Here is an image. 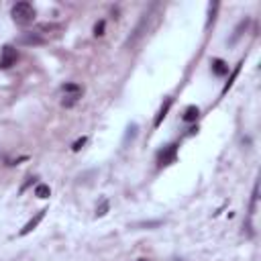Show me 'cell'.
Returning <instances> with one entry per match:
<instances>
[{
    "label": "cell",
    "instance_id": "cell-9",
    "mask_svg": "<svg viewBox=\"0 0 261 261\" xmlns=\"http://www.w3.org/2000/svg\"><path fill=\"white\" fill-rule=\"evenodd\" d=\"M20 43H24V45H41L43 39L39 35H24V37H20Z\"/></svg>",
    "mask_w": 261,
    "mask_h": 261
},
{
    "label": "cell",
    "instance_id": "cell-13",
    "mask_svg": "<svg viewBox=\"0 0 261 261\" xmlns=\"http://www.w3.org/2000/svg\"><path fill=\"white\" fill-rule=\"evenodd\" d=\"M86 143V137H82V139H77L75 143H73V151H80L82 149V145Z\"/></svg>",
    "mask_w": 261,
    "mask_h": 261
},
{
    "label": "cell",
    "instance_id": "cell-1",
    "mask_svg": "<svg viewBox=\"0 0 261 261\" xmlns=\"http://www.w3.org/2000/svg\"><path fill=\"white\" fill-rule=\"evenodd\" d=\"M10 14H12V20L16 24L29 27V24H33V20L37 16V10H35V6L31 2H16L12 6V10H10Z\"/></svg>",
    "mask_w": 261,
    "mask_h": 261
},
{
    "label": "cell",
    "instance_id": "cell-10",
    "mask_svg": "<svg viewBox=\"0 0 261 261\" xmlns=\"http://www.w3.org/2000/svg\"><path fill=\"white\" fill-rule=\"evenodd\" d=\"M239 71H241V63H239V65L234 67V71L230 73V77H228V82H226V86L222 88V94H226V92H228V88H230V86H232V82L237 80V75H239Z\"/></svg>",
    "mask_w": 261,
    "mask_h": 261
},
{
    "label": "cell",
    "instance_id": "cell-12",
    "mask_svg": "<svg viewBox=\"0 0 261 261\" xmlns=\"http://www.w3.org/2000/svg\"><path fill=\"white\" fill-rule=\"evenodd\" d=\"M94 35H96V37H100V35H104V20H100V22H96V27H94Z\"/></svg>",
    "mask_w": 261,
    "mask_h": 261
},
{
    "label": "cell",
    "instance_id": "cell-4",
    "mask_svg": "<svg viewBox=\"0 0 261 261\" xmlns=\"http://www.w3.org/2000/svg\"><path fill=\"white\" fill-rule=\"evenodd\" d=\"M175 155H177V145L171 143V145H167L165 149H161L157 153V163L159 165H169L171 161H175Z\"/></svg>",
    "mask_w": 261,
    "mask_h": 261
},
{
    "label": "cell",
    "instance_id": "cell-3",
    "mask_svg": "<svg viewBox=\"0 0 261 261\" xmlns=\"http://www.w3.org/2000/svg\"><path fill=\"white\" fill-rule=\"evenodd\" d=\"M63 106H71V104H75L77 102V98L82 96V88L80 86H75V84H65L63 88Z\"/></svg>",
    "mask_w": 261,
    "mask_h": 261
},
{
    "label": "cell",
    "instance_id": "cell-7",
    "mask_svg": "<svg viewBox=\"0 0 261 261\" xmlns=\"http://www.w3.org/2000/svg\"><path fill=\"white\" fill-rule=\"evenodd\" d=\"M212 71H214L216 75H224V73L228 71V65H226L222 59H214V61H212Z\"/></svg>",
    "mask_w": 261,
    "mask_h": 261
},
{
    "label": "cell",
    "instance_id": "cell-11",
    "mask_svg": "<svg viewBox=\"0 0 261 261\" xmlns=\"http://www.w3.org/2000/svg\"><path fill=\"white\" fill-rule=\"evenodd\" d=\"M51 194V190H49V186H45V184H39L37 188H35V196H39V198H47Z\"/></svg>",
    "mask_w": 261,
    "mask_h": 261
},
{
    "label": "cell",
    "instance_id": "cell-5",
    "mask_svg": "<svg viewBox=\"0 0 261 261\" xmlns=\"http://www.w3.org/2000/svg\"><path fill=\"white\" fill-rule=\"evenodd\" d=\"M45 212H47V210H39V212L35 214V218H31V220H29V222H27V224L22 226V230H20V237H24V234H29V232H31V230H33V228H35V226H37V224H39V222L43 220V216H45Z\"/></svg>",
    "mask_w": 261,
    "mask_h": 261
},
{
    "label": "cell",
    "instance_id": "cell-14",
    "mask_svg": "<svg viewBox=\"0 0 261 261\" xmlns=\"http://www.w3.org/2000/svg\"><path fill=\"white\" fill-rule=\"evenodd\" d=\"M139 261H147V259H139Z\"/></svg>",
    "mask_w": 261,
    "mask_h": 261
},
{
    "label": "cell",
    "instance_id": "cell-8",
    "mask_svg": "<svg viewBox=\"0 0 261 261\" xmlns=\"http://www.w3.org/2000/svg\"><path fill=\"white\" fill-rule=\"evenodd\" d=\"M169 106H171V98H167V100H165V104L161 106V110H159V114L155 116V122H153L155 126H159V124H161V120L165 118V114H167V110H169Z\"/></svg>",
    "mask_w": 261,
    "mask_h": 261
},
{
    "label": "cell",
    "instance_id": "cell-6",
    "mask_svg": "<svg viewBox=\"0 0 261 261\" xmlns=\"http://www.w3.org/2000/svg\"><path fill=\"white\" fill-rule=\"evenodd\" d=\"M198 114H200V110H198V106H188L186 110H184V120L186 122H194L196 118H198Z\"/></svg>",
    "mask_w": 261,
    "mask_h": 261
},
{
    "label": "cell",
    "instance_id": "cell-2",
    "mask_svg": "<svg viewBox=\"0 0 261 261\" xmlns=\"http://www.w3.org/2000/svg\"><path fill=\"white\" fill-rule=\"evenodd\" d=\"M18 59V51L12 47V45H4L2 51H0V67L2 69H8L10 65H14Z\"/></svg>",
    "mask_w": 261,
    "mask_h": 261
}]
</instances>
